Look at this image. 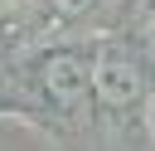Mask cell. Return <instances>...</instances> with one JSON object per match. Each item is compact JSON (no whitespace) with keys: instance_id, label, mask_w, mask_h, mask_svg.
Wrapping results in <instances>:
<instances>
[{"instance_id":"cell-1","label":"cell","mask_w":155,"mask_h":151,"mask_svg":"<svg viewBox=\"0 0 155 151\" xmlns=\"http://www.w3.org/2000/svg\"><path fill=\"white\" fill-rule=\"evenodd\" d=\"M92 49H97V39H87V44L68 39V44H48V49L29 54L5 78L19 93H10L0 102H10L19 112H34L48 127H78V122H87V107L97 102L92 97Z\"/></svg>"},{"instance_id":"cell-2","label":"cell","mask_w":155,"mask_h":151,"mask_svg":"<svg viewBox=\"0 0 155 151\" xmlns=\"http://www.w3.org/2000/svg\"><path fill=\"white\" fill-rule=\"evenodd\" d=\"M150 88V68L136 49V39H97L92 49V97L102 112H131L140 107Z\"/></svg>"},{"instance_id":"cell-3","label":"cell","mask_w":155,"mask_h":151,"mask_svg":"<svg viewBox=\"0 0 155 151\" xmlns=\"http://www.w3.org/2000/svg\"><path fill=\"white\" fill-rule=\"evenodd\" d=\"M92 10H97V0H39V19L44 24H58V29L82 24Z\"/></svg>"},{"instance_id":"cell-4","label":"cell","mask_w":155,"mask_h":151,"mask_svg":"<svg viewBox=\"0 0 155 151\" xmlns=\"http://www.w3.org/2000/svg\"><path fill=\"white\" fill-rule=\"evenodd\" d=\"M136 49H140V58H145V68H150V83H155V5L145 10L140 29H136Z\"/></svg>"},{"instance_id":"cell-5","label":"cell","mask_w":155,"mask_h":151,"mask_svg":"<svg viewBox=\"0 0 155 151\" xmlns=\"http://www.w3.org/2000/svg\"><path fill=\"white\" fill-rule=\"evenodd\" d=\"M0 5H5V0H0Z\"/></svg>"}]
</instances>
